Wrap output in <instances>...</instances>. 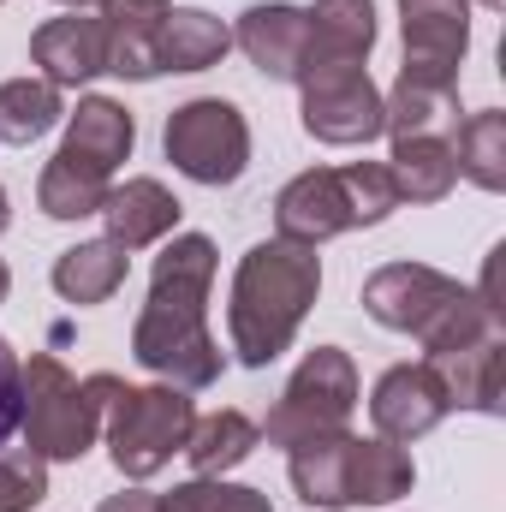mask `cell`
Here are the masks:
<instances>
[{"mask_svg":"<svg viewBox=\"0 0 506 512\" xmlns=\"http://www.w3.org/2000/svg\"><path fill=\"white\" fill-rule=\"evenodd\" d=\"M209 286H215V245L203 233H179L155 256L149 304L131 328V358L179 393L221 382V346L209 334Z\"/></svg>","mask_w":506,"mask_h":512,"instance_id":"1","label":"cell"},{"mask_svg":"<svg viewBox=\"0 0 506 512\" xmlns=\"http://www.w3.org/2000/svg\"><path fill=\"white\" fill-rule=\"evenodd\" d=\"M316 292H322V256L304 245L268 239L239 256L233 298H227V334H233V352L245 370H268L292 346Z\"/></svg>","mask_w":506,"mask_h":512,"instance_id":"2","label":"cell"},{"mask_svg":"<svg viewBox=\"0 0 506 512\" xmlns=\"http://www.w3.org/2000/svg\"><path fill=\"white\" fill-rule=\"evenodd\" d=\"M364 310L393 334H417L423 358L477 346V340H489L501 328L495 310L471 286H459L453 274H441L429 262H387V268H376L364 280Z\"/></svg>","mask_w":506,"mask_h":512,"instance_id":"3","label":"cell"},{"mask_svg":"<svg viewBox=\"0 0 506 512\" xmlns=\"http://www.w3.org/2000/svg\"><path fill=\"white\" fill-rule=\"evenodd\" d=\"M18 382H24V405H18L24 447L42 465H72V459H84L96 447L108 393L120 387V376L78 382L54 352H30V364H18Z\"/></svg>","mask_w":506,"mask_h":512,"instance_id":"4","label":"cell"},{"mask_svg":"<svg viewBox=\"0 0 506 512\" xmlns=\"http://www.w3.org/2000/svg\"><path fill=\"white\" fill-rule=\"evenodd\" d=\"M197 411H191V393L179 387H114L108 393V411H102V429H108V453H114V471L126 483H149L191 435Z\"/></svg>","mask_w":506,"mask_h":512,"instance_id":"5","label":"cell"},{"mask_svg":"<svg viewBox=\"0 0 506 512\" xmlns=\"http://www.w3.org/2000/svg\"><path fill=\"white\" fill-rule=\"evenodd\" d=\"M352 411H358V364H352V352L316 346V352L292 370V382L280 387V399H274L262 435H268V447H298V441H310V435L346 429Z\"/></svg>","mask_w":506,"mask_h":512,"instance_id":"6","label":"cell"},{"mask_svg":"<svg viewBox=\"0 0 506 512\" xmlns=\"http://www.w3.org/2000/svg\"><path fill=\"white\" fill-rule=\"evenodd\" d=\"M161 143H167V161L197 185H239L251 167V126L221 96H197V102L173 108Z\"/></svg>","mask_w":506,"mask_h":512,"instance_id":"7","label":"cell"},{"mask_svg":"<svg viewBox=\"0 0 506 512\" xmlns=\"http://www.w3.org/2000/svg\"><path fill=\"white\" fill-rule=\"evenodd\" d=\"M298 114L304 131L316 143H334V149H352V143H376L381 137V90L370 84V66L364 60H340V66H304L298 72Z\"/></svg>","mask_w":506,"mask_h":512,"instance_id":"8","label":"cell"},{"mask_svg":"<svg viewBox=\"0 0 506 512\" xmlns=\"http://www.w3.org/2000/svg\"><path fill=\"white\" fill-rule=\"evenodd\" d=\"M352 227H358V215H352V191H346L340 167H310L274 197V239H286V245L316 251Z\"/></svg>","mask_w":506,"mask_h":512,"instance_id":"9","label":"cell"},{"mask_svg":"<svg viewBox=\"0 0 506 512\" xmlns=\"http://www.w3.org/2000/svg\"><path fill=\"white\" fill-rule=\"evenodd\" d=\"M399 30H405L399 72L459 84L465 48H471V0H399Z\"/></svg>","mask_w":506,"mask_h":512,"instance_id":"10","label":"cell"},{"mask_svg":"<svg viewBox=\"0 0 506 512\" xmlns=\"http://www.w3.org/2000/svg\"><path fill=\"white\" fill-rule=\"evenodd\" d=\"M233 42L251 54V66L268 84H298L304 54H310V12L286 6V0H256V6H245Z\"/></svg>","mask_w":506,"mask_h":512,"instance_id":"11","label":"cell"},{"mask_svg":"<svg viewBox=\"0 0 506 512\" xmlns=\"http://www.w3.org/2000/svg\"><path fill=\"white\" fill-rule=\"evenodd\" d=\"M173 0H96V18H102V54H108V72L131 78V84H149L161 72V24H167Z\"/></svg>","mask_w":506,"mask_h":512,"instance_id":"12","label":"cell"},{"mask_svg":"<svg viewBox=\"0 0 506 512\" xmlns=\"http://www.w3.org/2000/svg\"><path fill=\"white\" fill-rule=\"evenodd\" d=\"M447 411L453 405H447V393H441L429 364H393L376 382V393H370V423H376L381 441H417Z\"/></svg>","mask_w":506,"mask_h":512,"instance_id":"13","label":"cell"},{"mask_svg":"<svg viewBox=\"0 0 506 512\" xmlns=\"http://www.w3.org/2000/svg\"><path fill=\"white\" fill-rule=\"evenodd\" d=\"M30 60L42 66V78L54 90H78L90 78L108 72V54H102V18L96 12H66V18H48L36 36H30Z\"/></svg>","mask_w":506,"mask_h":512,"instance_id":"14","label":"cell"},{"mask_svg":"<svg viewBox=\"0 0 506 512\" xmlns=\"http://www.w3.org/2000/svg\"><path fill=\"white\" fill-rule=\"evenodd\" d=\"M179 197L161 185V179H126V185H114L108 191V203H102V227H108V245H120V251H149L155 239H167L173 227H179Z\"/></svg>","mask_w":506,"mask_h":512,"instance_id":"15","label":"cell"},{"mask_svg":"<svg viewBox=\"0 0 506 512\" xmlns=\"http://www.w3.org/2000/svg\"><path fill=\"white\" fill-rule=\"evenodd\" d=\"M435 370V382L447 393L453 411H483V417H501V382H506V340L489 334L477 346H459V352H441V358H423Z\"/></svg>","mask_w":506,"mask_h":512,"instance_id":"16","label":"cell"},{"mask_svg":"<svg viewBox=\"0 0 506 512\" xmlns=\"http://www.w3.org/2000/svg\"><path fill=\"white\" fill-rule=\"evenodd\" d=\"M453 126H459V84L399 72L393 90L381 96V131L393 143L399 137H453Z\"/></svg>","mask_w":506,"mask_h":512,"instance_id":"17","label":"cell"},{"mask_svg":"<svg viewBox=\"0 0 506 512\" xmlns=\"http://www.w3.org/2000/svg\"><path fill=\"white\" fill-rule=\"evenodd\" d=\"M131 143H137V126H131L126 108L114 96H84L78 114H66L60 155H72V161H84V167H96V173L114 179V167L131 155Z\"/></svg>","mask_w":506,"mask_h":512,"instance_id":"18","label":"cell"},{"mask_svg":"<svg viewBox=\"0 0 506 512\" xmlns=\"http://www.w3.org/2000/svg\"><path fill=\"white\" fill-rule=\"evenodd\" d=\"M417 483V465L399 441H364L352 435L346 447V507H387V501H405Z\"/></svg>","mask_w":506,"mask_h":512,"instance_id":"19","label":"cell"},{"mask_svg":"<svg viewBox=\"0 0 506 512\" xmlns=\"http://www.w3.org/2000/svg\"><path fill=\"white\" fill-rule=\"evenodd\" d=\"M376 48V0H316L310 6V54L304 66L370 60Z\"/></svg>","mask_w":506,"mask_h":512,"instance_id":"20","label":"cell"},{"mask_svg":"<svg viewBox=\"0 0 506 512\" xmlns=\"http://www.w3.org/2000/svg\"><path fill=\"white\" fill-rule=\"evenodd\" d=\"M131 256L108 239H90V245H72V251L54 256V292L66 304H108L120 286H126Z\"/></svg>","mask_w":506,"mask_h":512,"instance_id":"21","label":"cell"},{"mask_svg":"<svg viewBox=\"0 0 506 512\" xmlns=\"http://www.w3.org/2000/svg\"><path fill=\"white\" fill-rule=\"evenodd\" d=\"M346 447H352L346 429H334V435H310V441L286 447V453H292L286 471H292V489H298L304 507H328V512L346 507Z\"/></svg>","mask_w":506,"mask_h":512,"instance_id":"22","label":"cell"},{"mask_svg":"<svg viewBox=\"0 0 506 512\" xmlns=\"http://www.w3.org/2000/svg\"><path fill=\"white\" fill-rule=\"evenodd\" d=\"M256 441H262V429H256L245 411H209V417L191 423V435H185L179 453L191 459L197 477H227V471H239L256 453Z\"/></svg>","mask_w":506,"mask_h":512,"instance_id":"23","label":"cell"},{"mask_svg":"<svg viewBox=\"0 0 506 512\" xmlns=\"http://www.w3.org/2000/svg\"><path fill=\"white\" fill-rule=\"evenodd\" d=\"M227 48H233V30H227L215 12H203V6L167 12L161 42H155L161 72H209V66H221V54H227Z\"/></svg>","mask_w":506,"mask_h":512,"instance_id":"24","label":"cell"},{"mask_svg":"<svg viewBox=\"0 0 506 512\" xmlns=\"http://www.w3.org/2000/svg\"><path fill=\"white\" fill-rule=\"evenodd\" d=\"M387 173H393L399 203H405V197H411V203H441V197L459 185V161H453V143H447V137H399Z\"/></svg>","mask_w":506,"mask_h":512,"instance_id":"25","label":"cell"},{"mask_svg":"<svg viewBox=\"0 0 506 512\" xmlns=\"http://www.w3.org/2000/svg\"><path fill=\"white\" fill-rule=\"evenodd\" d=\"M108 191H114L108 173H96V167H84V161H72L60 149H54V161L36 179V203H42L48 221H90V215H102Z\"/></svg>","mask_w":506,"mask_h":512,"instance_id":"26","label":"cell"},{"mask_svg":"<svg viewBox=\"0 0 506 512\" xmlns=\"http://www.w3.org/2000/svg\"><path fill=\"white\" fill-rule=\"evenodd\" d=\"M66 120V102L48 78H6L0 84V143L24 149Z\"/></svg>","mask_w":506,"mask_h":512,"instance_id":"27","label":"cell"},{"mask_svg":"<svg viewBox=\"0 0 506 512\" xmlns=\"http://www.w3.org/2000/svg\"><path fill=\"white\" fill-rule=\"evenodd\" d=\"M447 143H453V161H459V173L471 185L506 191V114L501 108H483V114L459 120Z\"/></svg>","mask_w":506,"mask_h":512,"instance_id":"28","label":"cell"},{"mask_svg":"<svg viewBox=\"0 0 506 512\" xmlns=\"http://www.w3.org/2000/svg\"><path fill=\"white\" fill-rule=\"evenodd\" d=\"M161 512H274L262 489L221 483V477H191L173 495H161Z\"/></svg>","mask_w":506,"mask_h":512,"instance_id":"29","label":"cell"},{"mask_svg":"<svg viewBox=\"0 0 506 512\" xmlns=\"http://www.w3.org/2000/svg\"><path fill=\"white\" fill-rule=\"evenodd\" d=\"M340 173H346V191H352V215H358V227H376V221H387V215L399 209V191H393L387 161H352V167H340Z\"/></svg>","mask_w":506,"mask_h":512,"instance_id":"30","label":"cell"},{"mask_svg":"<svg viewBox=\"0 0 506 512\" xmlns=\"http://www.w3.org/2000/svg\"><path fill=\"white\" fill-rule=\"evenodd\" d=\"M42 501H48V465L30 447H18V453L0 447V512H30Z\"/></svg>","mask_w":506,"mask_h":512,"instance_id":"31","label":"cell"},{"mask_svg":"<svg viewBox=\"0 0 506 512\" xmlns=\"http://www.w3.org/2000/svg\"><path fill=\"white\" fill-rule=\"evenodd\" d=\"M18 405H24V382H18V352L0 334V447L18 435Z\"/></svg>","mask_w":506,"mask_h":512,"instance_id":"32","label":"cell"},{"mask_svg":"<svg viewBox=\"0 0 506 512\" xmlns=\"http://www.w3.org/2000/svg\"><path fill=\"white\" fill-rule=\"evenodd\" d=\"M96 512H161V495H143V489H126V495H108Z\"/></svg>","mask_w":506,"mask_h":512,"instance_id":"33","label":"cell"},{"mask_svg":"<svg viewBox=\"0 0 506 512\" xmlns=\"http://www.w3.org/2000/svg\"><path fill=\"white\" fill-rule=\"evenodd\" d=\"M6 292H12V268L0 262V304H6Z\"/></svg>","mask_w":506,"mask_h":512,"instance_id":"34","label":"cell"},{"mask_svg":"<svg viewBox=\"0 0 506 512\" xmlns=\"http://www.w3.org/2000/svg\"><path fill=\"white\" fill-rule=\"evenodd\" d=\"M6 221H12V209H6V191H0V233H6Z\"/></svg>","mask_w":506,"mask_h":512,"instance_id":"35","label":"cell"},{"mask_svg":"<svg viewBox=\"0 0 506 512\" xmlns=\"http://www.w3.org/2000/svg\"><path fill=\"white\" fill-rule=\"evenodd\" d=\"M54 6H72V12H84V6H90V0H54Z\"/></svg>","mask_w":506,"mask_h":512,"instance_id":"36","label":"cell"},{"mask_svg":"<svg viewBox=\"0 0 506 512\" xmlns=\"http://www.w3.org/2000/svg\"><path fill=\"white\" fill-rule=\"evenodd\" d=\"M483 6H495V12H501V6H506V0H483Z\"/></svg>","mask_w":506,"mask_h":512,"instance_id":"37","label":"cell"}]
</instances>
